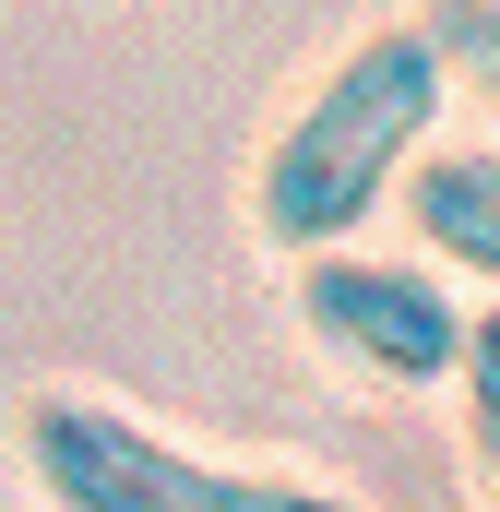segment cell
Instances as JSON below:
<instances>
[{"mask_svg": "<svg viewBox=\"0 0 500 512\" xmlns=\"http://www.w3.org/2000/svg\"><path fill=\"white\" fill-rule=\"evenodd\" d=\"M405 203H417V239H429L441 274L500 286V143H453V155H429V167L405 179Z\"/></svg>", "mask_w": 500, "mask_h": 512, "instance_id": "obj_4", "label": "cell"}, {"mask_svg": "<svg viewBox=\"0 0 500 512\" xmlns=\"http://www.w3.org/2000/svg\"><path fill=\"white\" fill-rule=\"evenodd\" d=\"M298 322L358 370V382H393V393H429L465 370V334L477 310L453 298V274L429 262H370V251H310L298 262Z\"/></svg>", "mask_w": 500, "mask_h": 512, "instance_id": "obj_3", "label": "cell"}, {"mask_svg": "<svg viewBox=\"0 0 500 512\" xmlns=\"http://www.w3.org/2000/svg\"><path fill=\"white\" fill-rule=\"evenodd\" d=\"M24 477H36L48 512H358L322 477L191 453L179 429L131 417L108 393H36L24 405Z\"/></svg>", "mask_w": 500, "mask_h": 512, "instance_id": "obj_2", "label": "cell"}, {"mask_svg": "<svg viewBox=\"0 0 500 512\" xmlns=\"http://www.w3.org/2000/svg\"><path fill=\"white\" fill-rule=\"evenodd\" d=\"M453 393H465V441H477V477H489V501H500V310H477Z\"/></svg>", "mask_w": 500, "mask_h": 512, "instance_id": "obj_5", "label": "cell"}, {"mask_svg": "<svg viewBox=\"0 0 500 512\" xmlns=\"http://www.w3.org/2000/svg\"><path fill=\"white\" fill-rule=\"evenodd\" d=\"M429 24H441V48H453V84H477L500 108V0H441Z\"/></svg>", "mask_w": 500, "mask_h": 512, "instance_id": "obj_6", "label": "cell"}, {"mask_svg": "<svg viewBox=\"0 0 500 512\" xmlns=\"http://www.w3.org/2000/svg\"><path fill=\"white\" fill-rule=\"evenodd\" d=\"M441 108H453L441 24H370V36H346L322 60V84L262 131V155H250V227L286 262L346 251L405 191V167H429Z\"/></svg>", "mask_w": 500, "mask_h": 512, "instance_id": "obj_1", "label": "cell"}]
</instances>
